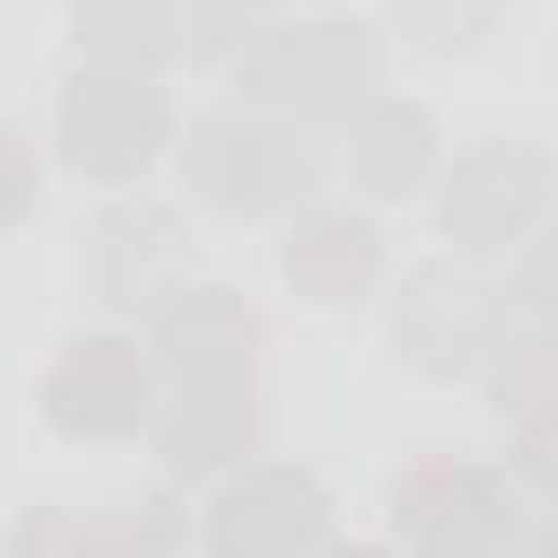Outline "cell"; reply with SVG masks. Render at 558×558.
<instances>
[{
    "label": "cell",
    "instance_id": "9",
    "mask_svg": "<svg viewBox=\"0 0 558 558\" xmlns=\"http://www.w3.org/2000/svg\"><path fill=\"white\" fill-rule=\"evenodd\" d=\"M375 269H381V236L368 217L349 210H316L283 243V276L316 303H355L375 283Z\"/></svg>",
    "mask_w": 558,
    "mask_h": 558
},
{
    "label": "cell",
    "instance_id": "14",
    "mask_svg": "<svg viewBox=\"0 0 558 558\" xmlns=\"http://www.w3.org/2000/svg\"><path fill=\"white\" fill-rule=\"evenodd\" d=\"M388 8H395V21H401V34H408V40H421V47L447 53V47L480 40V27L493 21L499 0H388Z\"/></svg>",
    "mask_w": 558,
    "mask_h": 558
},
{
    "label": "cell",
    "instance_id": "2",
    "mask_svg": "<svg viewBox=\"0 0 558 558\" xmlns=\"http://www.w3.org/2000/svg\"><path fill=\"white\" fill-rule=\"evenodd\" d=\"M171 145V99L132 60H99L60 93V151L86 178H138Z\"/></svg>",
    "mask_w": 558,
    "mask_h": 558
},
{
    "label": "cell",
    "instance_id": "8",
    "mask_svg": "<svg viewBox=\"0 0 558 558\" xmlns=\"http://www.w3.org/2000/svg\"><path fill=\"white\" fill-rule=\"evenodd\" d=\"M250 434H256V395H250L243 368H197V375H184V395L165 414L171 466L204 473V466L230 460Z\"/></svg>",
    "mask_w": 558,
    "mask_h": 558
},
{
    "label": "cell",
    "instance_id": "7",
    "mask_svg": "<svg viewBox=\"0 0 558 558\" xmlns=\"http://www.w3.org/2000/svg\"><path fill=\"white\" fill-rule=\"evenodd\" d=\"M538 197H545V165L532 151H473L440 184V230L460 236L466 250H493L538 210Z\"/></svg>",
    "mask_w": 558,
    "mask_h": 558
},
{
    "label": "cell",
    "instance_id": "6",
    "mask_svg": "<svg viewBox=\"0 0 558 558\" xmlns=\"http://www.w3.org/2000/svg\"><path fill=\"white\" fill-rule=\"evenodd\" d=\"M493 303L473 276L460 269H421L408 296L395 303V342L408 362L434 368V375H453V368H473L480 355H493Z\"/></svg>",
    "mask_w": 558,
    "mask_h": 558
},
{
    "label": "cell",
    "instance_id": "4",
    "mask_svg": "<svg viewBox=\"0 0 558 558\" xmlns=\"http://www.w3.org/2000/svg\"><path fill=\"white\" fill-rule=\"evenodd\" d=\"M184 263H191V243L165 204H112L86 243V276H93L99 303H112V310L171 303L184 283Z\"/></svg>",
    "mask_w": 558,
    "mask_h": 558
},
{
    "label": "cell",
    "instance_id": "13",
    "mask_svg": "<svg viewBox=\"0 0 558 558\" xmlns=\"http://www.w3.org/2000/svg\"><path fill=\"white\" fill-rule=\"evenodd\" d=\"M269 0H165V40L191 47V53H217L230 40H243L263 21Z\"/></svg>",
    "mask_w": 558,
    "mask_h": 558
},
{
    "label": "cell",
    "instance_id": "12",
    "mask_svg": "<svg viewBox=\"0 0 558 558\" xmlns=\"http://www.w3.org/2000/svg\"><path fill=\"white\" fill-rule=\"evenodd\" d=\"M73 27L106 60H151L165 40V0H73Z\"/></svg>",
    "mask_w": 558,
    "mask_h": 558
},
{
    "label": "cell",
    "instance_id": "11",
    "mask_svg": "<svg viewBox=\"0 0 558 558\" xmlns=\"http://www.w3.org/2000/svg\"><path fill=\"white\" fill-rule=\"evenodd\" d=\"M349 165H355L362 191H375V197H408V191L434 171V125H427V112L395 106V99L368 106V112L355 119Z\"/></svg>",
    "mask_w": 558,
    "mask_h": 558
},
{
    "label": "cell",
    "instance_id": "5",
    "mask_svg": "<svg viewBox=\"0 0 558 558\" xmlns=\"http://www.w3.org/2000/svg\"><path fill=\"white\" fill-rule=\"evenodd\" d=\"M47 414H53V427L86 434V440L132 434L151 414V368H145L138 342H125V336L73 342L47 381Z\"/></svg>",
    "mask_w": 558,
    "mask_h": 558
},
{
    "label": "cell",
    "instance_id": "15",
    "mask_svg": "<svg viewBox=\"0 0 558 558\" xmlns=\"http://www.w3.org/2000/svg\"><path fill=\"white\" fill-rule=\"evenodd\" d=\"M34 210H40V158L14 125H0V230L27 223Z\"/></svg>",
    "mask_w": 558,
    "mask_h": 558
},
{
    "label": "cell",
    "instance_id": "10",
    "mask_svg": "<svg viewBox=\"0 0 558 558\" xmlns=\"http://www.w3.org/2000/svg\"><path fill=\"white\" fill-rule=\"evenodd\" d=\"M158 342H165V362L178 375L243 368L250 342H256V323H250V310L230 290H178L171 310H165V323H158Z\"/></svg>",
    "mask_w": 558,
    "mask_h": 558
},
{
    "label": "cell",
    "instance_id": "1",
    "mask_svg": "<svg viewBox=\"0 0 558 558\" xmlns=\"http://www.w3.org/2000/svg\"><path fill=\"white\" fill-rule=\"evenodd\" d=\"M184 178L204 204L263 217L316 191V145L269 112H210L184 145Z\"/></svg>",
    "mask_w": 558,
    "mask_h": 558
},
{
    "label": "cell",
    "instance_id": "3",
    "mask_svg": "<svg viewBox=\"0 0 558 558\" xmlns=\"http://www.w3.org/2000/svg\"><path fill=\"white\" fill-rule=\"evenodd\" d=\"M375 40L355 21H310V27H283L269 34L243 66L236 86L269 106V112H342L375 86Z\"/></svg>",
    "mask_w": 558,
    "mask_h": 558
}]
</instances>
